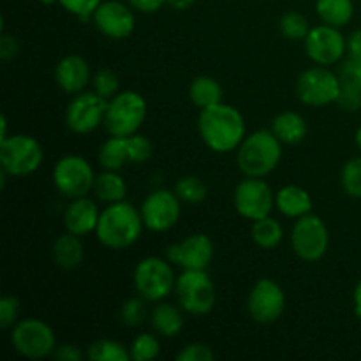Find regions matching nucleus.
<instances>
[{
    "mask_svg": "<svg viewBox=\"0 0 361 361\" xmlns=\"http://www.w3.org/2000/svg\"><path fill=\"white\" fill-rule=\"evenodd\" d=\"M197 130L203 143L215 154H229L238 150L247 136L243 115L235 106L226 102L200 109Z\"/></svg>",
    "mask_w": 361,
    "mask_h": 361,
    "instance_id": "f257e3e1",
    "label": "nucleus"
},
{
    "mask_svg": "<svg viewBox=\"0 0 361 361\" xmlns=\"http://www.w3.org/2000/svg\"><path fill=\"white\" fill-rule=\"evenodd\" d=\"M145 229L140 208L129 201L111 203L101 212L95 236L99 242L111 250H123L133 247L141 238Z\"/></svg>",
    "mask_w": 361,
    "mask_h": 361,
    "instance_id": "f03ea898",
    "label": "nucleus"
},
{
    "mask_svg": "<svg viewBox=\"0 0 361 361\" xmlns=\"http://www.w3.org/2000/svg\"><path fill=\"white\" fill-rule=\"evenodd\" d=\"M282 161V141L267 129L247 134L236 150V164L245 176L264 178L277 169Z\"/></svg>",
    "mask_w": 361,
    "mask_h": 361,
    "instance_id": "7ed1b4c3",
    "label": "nucleus"
},
{
    "mask_svg": "<svg viewBox=\"0 0 361 361\" xmlns=\"http://www.w3.org/2000/svg\"><path fill=\"white\" fill-rule=\"evenodd\" d=\"M147 101L136 90L118 92L108 101L104 123L109 136L129 137L141 129L147 118Z\"/></svg>",
    "mask_w": 361,
    "mask_h": 361,
    "instance_id": "20e7f679",
    "label": "nucleus"
},
{
    "mask_svg": "<svg viewBox=\"0 0 361 361\" xmlns=\"http://www.w3.org/2000/svg\"><path fill=\"white\" fill-rule=\"evenodd\" d=\"M134 289L147 302H162L175 291L176 275L168 257L148 256L136 264L133 274Z\"/></svg>",
    "mask_w": 361,
    "mask_h": 361,
    "instance_id": "39448f33",
    "label": "nucleus"
},
{
    "mask_svg": "<svg viewBox=\"0 0 361 361\" xmlns=\"http://www.w3.org/2000/svg\"><path fill=\"white\" fill-rule=\"evenodd\" d=\"M42 145L28 134H13L0 140V168L13 178H23L41 168Z\"/></svg>",
    "mask_w": 361,
    "mask_h": 361,
    "instance_id": "423d86ee",
    "label": "nucleus"
},
{
    "mask_svg": "<svg viewBox=\"0 0 361 361\" xmlns=\"http://www.w3.org/2000/svg\"><path fill=\"white\" fill-rule=\"evenodd\" d=\"M175 295L183 312L207 316L215 307V286L207 270H182L176 277Z\"/></svg>",
    "mask_w": 361,
    "mask_h": 361,
    "instance_id": "0eeeda50",
    "label": "nucleus"
},
{
    "mask_svg": "<svg viewBox=\"0 0 361 361\" xmlns=\"http://www.w3.org/2000/svg\"><path fill=\"white\" fill-rule=\"evenodd\" d=\"M14 351L28 360H42L56 349V335L48 323L37 317L18 321L11 331Z\"/></svg>",
    "mask_w": 361,
    "mask_h": 361,
    "instance_id": "6e6552de",
    "label": "nucleus"
},
{
    "mask_svg": "<svg viewBox=\"0 0 361 361\" xmlns=\"http://www.w3.org/2000/svg\"><path fill=\"white\" fill-rule=\"evenodd\" d=\"M293 252L307 263L323 259L330 247V231L319 215L312 212L296 219L291 229Z\"/></svg>",
    "mask_w": 361,
    "mask_h": 361,
    "instance_id": "1a4fd4ad",
    "label": "nucleus"
},
{
    "mask_svg": "<svg viewBox=\"0 0 361 361\" xmlns=\"http://www.w3.org/2000/svg\"><path fill=\"white\" fill-rule=\"evenodd\" d=\"M296 95L300 101L312 108L330 106L341 95V78L326 66L309 67L296 80Z\"/></svg>",
    "mask_w": 361,
    "mask_h": 361,
    "instance_id": "9d476101",
    "label": "nucleus"
},
{
    "mask_svg": "<svg viewBox=\"0 0 361 361\" xmlns=\"http://www.w3.org/2000/svg\"><path fill=\"white\" fill-rule=\"evenodd\" d=\"M95 171L81 155H66L53 168V183L67 200L88 196L94 190Z\"/></svg>",
    "mask_w": 361,
    "mask_h": 361,
    "instance_id": "9b49d317",
    "label": "nucleus"
},
{
    "mask_svg": "<svg viewBox=\"0 0 361 361\" xmlns=\"http://www.w3.org/2000/svg\"><path fill=\"white\" fill-rule=\"evenodd\" d=\"M106 108H108V99L101 97L97 92H81L76 94L66 108V126L71 133L78 136H85L97 129L101 123H104Z\"/></svg>",
    "mask_w": 361,
    "mask_h": 361,
    "instance_id": "f8f14e48",
    "label": "nucleus"
},
{
    "mask_svg": "<svg viewBox=\"0 0 361 361\" xmlns=\"http://www.w3.org/2000/svg\"><path fill=\"white\" fill-rule=\"evenodd\" d=\"M145 228L154 233H164L175 228L182 215V201L175 190L155 189L148 194L140 207Z\"/></svg>",
    "mask_w": 361,
    "mask_h": 361,
    "instance_id": "ddd939ff",
    "label": "nucleus"
},
{
    "mask_svg": "<svg viewBox=\"0 0 361 361\" xmlns=\"http://www.w3.org/2000/svg\"><path fill=\"white\" fill-rule=\"evenodd\" d=\"M233 204L243 219L254 222L271 214L275 207V194L263 178L247 176L235 187Z\"/></svg>",
    "mask_w": 361,
    "mask_h": 361,
    "instance_id": "4468645a",
    "label": "nucleus"
},
{
    "mask_svg": "<svg viewBox=\"0 0 361 361\" xmlns=\"http://www.w3.org/2000/svg\"><path fill=\"white\" fill-rule=\"evenodd\" d=\"M303 44L307 56L316 66H334L348 55V37H344L341 28L326 23L310 28Z\"/></svg>",
    "mask_w": 361,
    "mask_h": 361,
    "instance_id": "2eb2a0df",
    "label": "nucleus"
},
{
    "mask_svg": "<svg viewBox=\"0 0 361 361\" xmlns=\"http://www.w3.org/2000/svg\"><path fill=\"white\" fill-rule=\"evenodd\" d=\"M286 310V293L279 282L271 279H259L252 286L247 298V312L256 323L271 324Z\"/></svg>",
    "mask_w": 361,
    "mask_h": 361,
    "instance_id": "dca6fc26",
    "label": "nucleus"
},
{
    "mask_svg": "<svg viewBox=\"0 0 361 361\" xmlns=\"http://www.w3.org/2000/svg\"><path fill=\"white\" fill-rule=\"evenodd\" d=\"M214 242L204 233H192L166 247L164 256L182 270H207L214 259Z\"/></svg>",
    "mask_w": 361,
    "mask_h": 361,
    "instance_id": "f3484780",
    "label": "nucleus"
},
{
    "mask_svg": "<svg viewBox=\"0 0 361 361\" xmlns=\"http://www.w3.org/2000/svg\"><path fill=\"white\" fill-rule=\"evenodd\" d=\"M92 21L104 37L113 41L130 37L136 28L134 9L122 0H102L92 16Z\"/></svg>",
    "mask_w": 361,
    "mask_h": 361,
    "instance_id": "a211bd4d",
    "label": "nucleus"
},
{
    "mask_svg": "<svg viewBox=\"0 0 361 361\" xmlns=\"http://www.w3.org/2000/svg\"><path fill=\"white\" fill-rule=\"evenodd\" d=\"M99 217H101V212L94 200H90L88 196L76 197V200H71L63 212V226H66V231L83 238V236L95 233Z\"/></svg>",
    "mask_w": 361,
    "mask_h": 361,
    "instance_id": "6ab92c4d",
    "label": "nucleus"
},
{
    "mask_svg": "<svg viewBox=\"0 0 361 361\" xmlns=\"http://www.w3.org/2000/svg\"><path fill=\"white\" fill-rule=\"evenodd\" d=\"M55 81L66 94L76 95L92 83L90 66L80 55H66L55 67Z\"/></svg>",
    "mask_w": 361,
    "mask_h": 361,
    "instance_id": "aec40b11",
    "label": "nucleus"
},
{
    "mask_svg": "<svg viewBox=\"0 0 361 361\" xmlns=\"http://www.w3.org/2000/svg\"><path fill=\"white\" fill-rule=\"evenodd\" d=\"M341 95L337 104L344 111H358L361 108V60L348 59L338 71Z\"/></svg>",
    "mask_w": 361,
    "mask_h": 361,
    "instance_id": "412c9836",
    "label": "nucleus"
},
{
    "mask_svg": "<svg viewBox=\"0 0 361 361\" xmlns=\"http://www.w3.org/2000/svg\"><path fill=\"white\" fill-rule=\"evenodd\" d=\"M275 208L284 217L300 219L312 212V197L303 187L286 185L275 194Z\"/></svg>",
    "mask_w": 361,
    "mask_h": 361,
    "instance_id": "4be33fe9",
    "label": "nucleus"
},
{
    "mask_svg": "<svg viewBox=\"0 0 361 361\" xmlns=\"http://www.w3.org/2000/svg\"><path fill=\"white\" fill-rule=\"evenodd\" d=\"M51 256L59 268H63V270L78 268L85 259V247L83 242H81V236L73 235L69 231L66 235H60L53 242Z\"/></svg>",
    "mask_w": 361,
    "mask_h": 361,
    "instance_id": "5701e85b",
    "label": "nucleus"
},
{
    "mask_svg": "<svg viewBox=\"0 0 361 361\" xmlns=\"http://www.w3.org/2000/svg\"><path fill=\"white\" fill-rule=\"evenodd\" d=\"M182 307H176L169 302H157L154 310L150 312V324L162 337H178L183 330V314Z\"/></svg>",
    "mask_w": 361,
    "mask_h": 361,
    "instance_id": "b1692460",
    "label": "nucleus"
},
{
    "mask_svg": "<svg viewBox=\"0 0 361 361\" xmlns=\"http://www.w3.org/2000/svg\"><path fill=\"white\" fill-rule=\"evenodd\" d=\"M271 133L284 145H298L309 133L307 120L296 111H282L271 122Z\"/></svg>",
    "mask_w": 361,
    "mask_h": 361,
    "instance_id": "393cba45",
    "label": "nucleus"
},
{
    "mask_svg": "<svg viewBox=\"0 0 361 361\" xmlns=\"http://www.w3.org/2000/svg\"><path fill=\"white\" fill-rule=\"evenodd\" d=\"M99 201L106 204L118 203L123 201L127 196V183L123 180V176L118 171H109V169H102V173H99L95 176L94 190Z\"/></svg>",
    "mask_w": 361,
    "mask_h": 361,
    "instance_id": "a878e982",
    "label": "nucleus"
},
{
    "mask_svg": "<svg viewBox=\"0 0 361 361\" xmlns=\"http://www.w3.org/2000/svg\"><path fill=\"white\" fill-rule=\"evenodd\" d=\"M222 95H224V92H222L221 83L215 78L207 76V74L196 76L189 85L190 102L200 109H207L215 104H221Z\"/></svg>",
    "mask_w": 361,
    "mask_h": 361,
    "instance_id": "bb28decb",
    "label": "nucleus"
},
{
    "mask_svg": "<svg viewBox=\"0 0 361 361\" xmlns=\"http://www.w3.org/2000/svg\"><path fill=\"white\" fill-rule=\"evenodd\" d=\"M316 13L323 23L342 28L355 16L353 0H316Z\"/></svg>",
    "mask_w": 361,
    "mask_h": 361,
    "instance_id": "cd10ccee",
    "label": "nucleus"
},
{
    "mask_svg": "<svg viewBox=\"0 0 361 361\" xmlns=\"http://www.w3.org/2000/svg\"><path fill=\"white\" fill-rule=\"evenodd\" d=\"M97 161L102 169H109V171H120L123 166L130 164L127 137L109 136L99 148Z\"/></svg>",
    "mask_w": 361,
    "mask_h": 361,
    "instance_id": "c85d7f7f",
    "label": "nucleus"
},
{
    "mask_svg": "<svg viewBox=\"0 0 361 361\" xmlns=\"http://www.w3.org/2000/svg\"><path fill=\"white\" fill-rule=\"evenodd\" d=\"M252 240L257 247L264 250H271L275 247H279V243L284 238V228L279 221H275L274 217H263L257 219L252 222Z\"/></svg>",
    "mask_w": 361,
    "mask_h": 361,
    "instance_id": "c756f323",
    "label": "nucleus"
},
{
    "mask_svg": "<svg viewBox=\"0 0 361 361\" xmlns=\"http://www.w3.org/2000/svg\"><path fill=\"white\" fill-rule=\"evenodd\" d=\"M87 358L92 361H127L130 360L129 349L111 338H101L88 345Z\"/></svg>",
    "mask_w": 361,
    "mask_h": 361,
    "instance_id": "7c9ffc66",
    "label": "nucleus"
},
{
    "mask_svg": "<svg viewBox=\"0 0 361 361\" xmlns=\"http://www.w3.org/2000/svg\"><path fill=\"white\" fill-rule=\"evenodd\" d=\"M173 190L180 197V201L185 204H200L208 196L207 183L194 175H187L178 178V182L175 183V189Z\"/></svg>",
    "mask_w": 361,
    "mask_h": 361,
    "instance_id": "2f4dec72",
    "label": "nucleus"
},
{
    "mask_svg": "<svg viewBox=\"0 0 361 361\" xmlns=\"http://www.w3.org/2000/svg\"><path fill=\"white\" fill-rule=\"evenodd\" d=\"M279 28H281L282 35L289 41H305L312 27H310L309 20L302 13L289 11V13L282 14L281 21H279Z\"/></svg>",
    "mask_w": 361,
    "mask_h": 361,
    "instance_id": "473e14b6",
    "label": "nucleus"
},
{
    "mask_svg": "<svg viewBox=\"0 0 361 361\" xmlns=\"http://www.w3.org/2000/svg\"><path fill=\"white\" fill-rule=\"evenodd\" d=\"M130 360L133 361H150L161 355V342L152 334H140L134 337L129 345Z\"/></svg>",
    "mask_w": 361,
    "mask_h": 361,
    "instance_id": "72a5a7b5",
    "label": "nucleus"
},
{
    "mask_svg": "<svg viewBox=\"0 0 361 361\" xmlns=\"http://www.w3.org/2000/svg\"><path fill=\"white\" fill-rule=\"evenodd\" d=\"M120 323L123 326L129 328H137L147 321L148 310H147V300L137 296V298H129L122 303L120 307Z\"/></svg>",
    "mask_w": 361,
    "mask_h": 361,
    "instance_id": "f704fd0d",
    "label": "nucleus"
},
{
    "mask_svg": "<svg viewBox=\"0 0 361 361\" xmlns=\"http://www.w3.org/2000/svg\"><path fill=\"white\" fill-rule=\"evenodd\" d=\"M342 189L348 196L361 200V157L349 159L341 171Z\"/></svg>",
    "mask_w": 361,
    "mask_h": 361,
    "instance_id": "c9c22d12",
    "label": "nucleus"
},
{
    "mask_svg": "<svg viewBox=\"0 0 361 361\" xmlns=\"http://www.w3.org/2000/svg\"><path fill=\"white\" fill-rule=\"evenodd\" d=\"M92 87H94V92H97L101 97L104 99H111L115 97L116 94L120 92V80H118V74L115 71L108 69H99L97 73L92 74Z\"/></svg>",
    "mask_w": 361,
    "mask_h": 361,
    "instance_id": "e433bc0d",
    "label": "nucleus"
},
{
    "mask_svg": "<svg viewBox=\"0 0 361 361\" xmlns=\"http://www.w3.org/2000/svg\"><path fill=\"white\" fill-rule=\"evenodd\" d=\"M127 152H129L130 164H143L154 155V145L147 136L136 133L127 137Z\"/></svg>",
    "mask_w": 361,
    "mask_h": 361,
    "instance_id": "4c0bfd02",
    "label": "nucleus"
},
{
    "mask_svg": "<svg viewBox=\"0 0 361 361\" xmlns=\"http://www.w3.org/2000/svg\"><path fill=\"white\" fill-rule=\"evenodd\" d=\"M101 2L102 0H59V4L67 13L73 14L81 21L92 20L95 9L101 6Z\"/></svg>",
    "mask_w": 361,
    "mask_h": 361,
    "instance_id": "58836bf2",
    "label": "nucleus"
},
{
    "mask_svg": "<svg viewBox=\"0 0 361 361\" xmlns=\"http://www.w3.org/2000/svg\"><path fill=\"white\" fill-rule=\"evenodd\" d=\"M20 316V300L13 295H4L0 298V328L7 330L18 323Z\"/></svg>",
    "mask_w": 361,
    "mask_h": 361,
    "instance_id": "ea45409f",
    "label": "nucleus"
},
{
    "mask_svg": "<svg viewBox=\"0 0 361 361\" xmlns=\"http://www.w3.org/2000/svg\"><path fill=\"white\" fill-rule=\"evenodd\" d=\"M178 361H212L215 360V353L212 351L210 345L201 344V342H192L185 345L182 351L176 355Z\"/></svg>",
    "mask_w": 361,
    "mask_h": 361,
    "instance_id": "a19ab883",
    "label": "nucleus"
},
{
    "mask_svg": "<svg viewBox=\"0 0 361 361\" xmlns=\"http://www.w3.org/2000/svg\"><path fill=\"white\" fill-rule=\"evenodd\" d=\"M18 53H20V44H18L16 39L7 32H2V35H0V59L4 62H11L13 59H16Z\"/></svg>",
    "mask_w": 361,
    "mask_h": 361,
    "instance_id": "79ce46f5",
    "label": "nucleus"
},
{
    "mask_svg": "<svg viewBox=\"0 0 361 361\" xmlns=\"http://www.w3.org/2000/svg\"><path fill=\"white\" fill-rule=\"evenodd\" d=\"M53 356L60 361H81L83 360L85 353L74 344H62V345H56Z\"/></svg>",
    "mask_w": 361,
    "mask_h": 361,
    "instance_id": "37998d69",
    "label": "nucleus"
},
{
    "mask_svg": "<svg viewBox=\"0 0 361 361\" xmlns=\"http://www.w3.org/2000/svg\"><path fill=\"white\" fill-rule=\"evenodd\" d=\"M127 4L141 14H154L166 6V0H127Z\"/></svg>",
    "mask_w": 361,
    "mask_h": 361,
    "instance_id": "c03bdc74",
    "label": "nucleus"
},
{
    "mask_svg": "<svg viewBox=\"0 0 361 361\" xmlns=\"http://www.w3.org/2000/svg\"><path fill=\"white\" fill-rule=\"evenodd\" d=\"M348 59L361 60V28L351 32L348 37Z\"/></svg>",
    "mask_w": 361,
    "mask_h": 361,
    "instance_id": "a18cd8bd",
    "label": "nucleus"
},
{
    "mask_svg": "<svg viewBox=\"0 0 361 361\" xmlns=\"http://www.w3.org/2000/svg\"><path fill=\"white\" fill-rule=\"evenodd\" d=\"M196 0H166V6H169L175 11H187L194 6Z\"/></svg>",
    "mask_w": 361,
    "mask_h": 361,
    "instance_id": "49530a36",
    "label": "nucleus"
},
{
    "mask_svg": "<svg viewBox=\"0 0 361 361\" xmlns=\"http://www.w3.org/2000/svg\"><path fill=\"white\" fill-rule=\"evenodd\" d=\"M353 302H355V314L361 319V281L356 284L355 293H353Z\"/></svg>",
    "mask_w": 361,
    "mask_h": 361,
    "instance_id": "de8ad7c7",
    "label": "nucleus"
},
{
    "mask_svg": "<svg viewBox=\"0 0 361 361\" xmlns=\"http://www.w3.org/2000/svg\"><path fill=\"white\" fill-rule=\"evenodd\" d=\"M0 123H2V133H0V140H4V137L9 136V134H7V116L6 115L0 116Z\"/></svg>",
    "mask_w": 361,
    "mask_h": 361,
    "instance_id": "09e8293b",
    "label": "nucleus"
},
{
    "mask_svg": "<svg viewBox=\"0 0 361 361\" xmlns=\"http://www.w3.org/2000/svg\"><path fill=\"white\" fill-rule=\"evenodd\" d=\"M355 143H356V147H358L360 150H361V126L358 127V129H356V134H355Z\"/></svg>",
    "mask_w": 361,
    "mask_h": 361,
    "instance_id": "8fccbe9b",
    "label": "nucleus"
},
{
    "mask_svg": "<svg viewBox=\"0 0 361 361\" xmlns=\"http://www.w3.org/2000/svg\"><path fill=\"white\" fill-rule=\"evenodd\" d=\"M41 4H44V6H53V4H56L59 0H39Z\"/></svg>",
    "mask_w": 361,
    "mask_h": 361,
    "instance_id": "3c124183",
    "label": "nucleus"
}]
</instances>
